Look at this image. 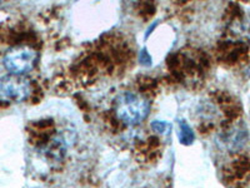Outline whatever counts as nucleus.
Listing matches in <instances>:
<instances>
[{"instance_id":"5","label":"nucleus","mask_w":250,"mask_h":188,"mask_svg":"<svg viewBox=\"0 0 250 188\" xmlns=\"http://www.w3.org/2000/svg\"><path fill=\"white\" fill-rule=\"evenodd\" d=\"M178 136H179V142L183 145H191L195 141V134L187 120H179L178 123Z\"/></svg>"},{"instance_id":"4","label":"nucleus","mask_w":250,"mask_h":188,"mask_svg":"<svg viewBox=\"0 0 250 188\" xmlns=\"http://www.w3.org/2000/svg\"><path fill=\"white\" fill-rule=\"evenodd\" d=\"M248 140V132L243 128H235L233 131L228 132L224 137L225 145L230 151L240 149L245 144Z\"/></svg>"},{"instance_id":"2","label":"nucleus","mask_w":250,"mask_h":188,"mask_svg":"<svg viewBox=\"0 0 250 188\" xmlns=\"http://www.w3.org/2000/svg\"><path fill=\"white\" fill-rule=\"evenodd\" d=\"M38 60V51L26 46L14 47L6 51L4 66L10 74L24 75L34 69Z\"/></svg>"},{"instance_id":"3","label":"nucleus","mask_w":250,"mask_h":188,"mask_svg":"<svg viewBox=\"0 0 250 188\" xmlns=\"http://www.w3.org/2000/svg\"><path fill=\"white\" fill-rule=\"evenodd\" d=\"M31 94V84L23 75L10 74L0 80V99L5 102H24Z\"/></svg>"},{"instance_id":"9","label":"nucleus","mask_w":250,"mask_h":188,"mask_svg":"<svg viewBox=\"0 0 250 188\" xmlns=\"http://www.w3.org/2000/svg\"><path fill=\"white\" fill-rule=\"evenodd\" d=\"M245 74H247L248 77H250V66L248 67V68H247V70H245Z\"/></svg>"},{"instance_id":"8","label":"nucleus","mask_w":250,"mask_h":188,"mask_svg":"<svg viewBox=\"0 0 250 188\" xmlns=\"http://www.w3.org/2000/svg\"><path fill=\"white\" fill-rule=\"evenodd\" d=\"M139 63L144 67H150L151 66V57L149 54V51L145 48H143L139 53Z\"/></svg>"},{"instance_id":"7","label":"nucleus","mask_w":250,"mask_h":188,"mask_svg":"<svg viewBox=\"0 0 250 188\" xmlns=\"http://www.w3.org/2000/svg\"><path fill=\"white\" fill-rule=\"evenodd\" d=\"M151 129L155 132L156 134L160 136H169L171 132V124L169 122H164V120H154L151 122Z\"/></svg>"},{"instance_id":"6","label":"nucleus","mask_w":250,"mask_h":188,"mask_svg":"<svg viewBox=\"0 0 250 188\" xmlns=\"http://www.w3.org/2000/svg\"><path fill=\"white\" fill-rule=\"evenodd\" d=\"M233 31L239 37L250 39V20H243V22H236L233 26Z\"/></svg>"},{"instance_id":"1","label":"nucleus","mask_w":250,"mask_h":188,"mask_svg":"<svg viewBox=\"0 0 250 188\" xmlns=\"http://www.w3.org/2000/svg\"><path fill=\"white\" fill-rule=\"evenodd\" d=\"M149 112V100L134 92H124L115 100V114L124 124H140L148 117Z\"/></svg>"}]
</instances>
